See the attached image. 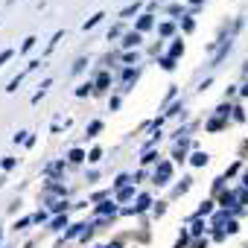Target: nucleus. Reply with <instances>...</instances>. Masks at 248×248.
Segmentation results:
<instances>
[{
	"instance_id": "7c9ffc66",
	"label": "nucleus",
	"mask_w": 248,
	"mask_h": 248,
	"mask_svg": "<svg viewBox=\"0 0 248 248\" xmlns=\"http://www.w3.org/2000/svg\"><path fill=\"white\" fill-rule=\"evenodd\" d=\"M32 222H47V213H44V210H38V213L32 216Z\"/></svg>"
},
{
	"instance_id": "ddd939ff",
	"label": "nucleus",
	"mask_w": 248,
	"mask_h": 248,
	"mask_svg": "<svg viewBox=\"0 0 248 248\" xmlns=\"http://www.w3.org/2000/svg\"><path fill=\"white\" fill-rule=\"evenodd\" d=\"M228 222H231V216H228V213H225V210H222V213H216V216H213V225H219V228H222V225H228Z\"/></svg>"
},
{
	"instance_id": "58836bf2",
	"label": "nucleus",
	"mask_w": 248,
	"mask_h": 248,
	"mask_svg": "<svg viewBox=\"0 0 248 248\" xmlns=\"http://www.w3.org/2000/svg\"><path fill=\"white\" fill-rule=\"evenodd\" d=\"M9 3H12V0H9Z\"/></svg>"
},
{
	"instance_id": "b1692460",
	"label": "nucleus",
	"mask_w": 248,
	"mask_h": 248,
	"mask_svg": "<svg viewBox=\"0 0 248 248\" xmlns=\"http://www.w3.org/2000/svg\"><path fill=\"white\" fill-rule=\"evenodd\" d=\"M99 158H102V149H91V155H88V161H91V164H96Z\"/></svg>"
},
{
	"instance_id": "a878e982",
	"label": "nucleus",
	"mask_w": 248,
	"mask_h": 248,
	"mask_svg": "<svg viewBox=\"0 0 248 248\" xmlns=\"http://www.w3.org/2000/svg\"><path fill=\"white\" fill-rule=\"evenodd\" d=\"M213 210V202H202V207H199V216H204V213H210Z\"/></svg>"
},
{
	"instance_id": "c9c22d12",
	"label": "nucleus",
	"mask_w": 248,
	"mask_h": 248,
	"mask_svg": "<svg viewBox=\"0 0 248 248\" xmlns=\"http://www.w3.org/2000/svg\"><path fill=\"white\" fill-rule=\"evenodd\" d=\"M105 248H120V242H114V245H105Z\"/></svg>"
},
{
	"instance_id": "9d476101",
	"label": "nucleus",
	"mask_w": 248,
	"mask_h": 248,
	"mask_svg": "<svg viewBox=\"0 0 248 248\" xmlns=\"http://www.w3.org/2000/svg\"><path fill=\"white\" fill-rule=\"evenodd\" d=\"M132 196H135V190H132V187H123V190L117 193V202H129Z\"/></svg>"
},
{
	"instance_id": "5701e85b",
	"label": "nucleus",
	"mask_w": 248,
	"mask_h": 248,
	"mask_svg": "<svg viewBox=\"0 0 248 248\" xmlns=\"http://www.w3.org/2000/svg\"><path fill=\"white\" fill-rule=\"evenodd\" d=\"M12 56H15V50H12V47H9V50H3V53H0V64H6Z\"/></svg>"
},
{
	"instance_id": "6e6552de",
	"label": "nucleus",
	"mask_w": 248,
	"mask_h": 248,
	"mask_svg": "<svg viewBox=\"0 0 248 248\" xmlns=\"http://www.w3.org/2000/svg\"><path fill=\"white\" fill-rule=\"evenodd\" d=\"M67 158H70V161H73V164H82V161H85V158H88V155H85V152H82V149H70V155H67Z\"/></svg>"
},
{
	"instance_id": "412c9836",
	"label": "nucleus",
	"mask_w": 248,
	"mask_h": 248,
	"mask_svg": "<svg viewBox=\"0 0 248 248\" xmlns=\"http://www.w3.org/2000/svg\"><path fill=\"white\" fill-rule=\"evenodd\" d=\"M140 161H143V164H155V161H158V152H143Z\"/></svg>"
},
{
	"instance_id": "393cba45",
	"label": "nucleus",
	"mask_w": 248,
	"mask_h": 248,
	"mask_svg": "<svg viewBox=\"0 0 248 248\" xmlns=\"http://www.w3.org/2000/svg\"><path fill=\"white\" fill-rule=\"evenodd\" d=\"M187 190H190V178H184V181L175 187V193H178V196H181V193H187Z\"/></svg>"
},
{
	"instance_id": "f8f14e48",
	"label": "nucleus",
	"mask_w": 248,
	"mask_h": 248,
	"mask_svg": "<svg viewBox=\"0 0 248 248\" xmlns=\"http://www.w3.org/2000/svg\"><path fill=\"white\" fill-rule=\"evenodd\" d=\"M108 82H111V76H108V73H99V76H96V91L108 88Z\"/></svg>"
},
{
	"instance_id": "f3484780",
	"label": "nucleus",
	"mask_w": 248,
	"mask_h": 248,
	"mask_svg": "<svg viewBox=\"0 0 248 248\" xmlns=\"http://www.w3.org/2000/svg\"><path fill=\"white\" fill-rule=\"evenodd\" d=\"M202 231H207V225H204L202 219H196V225H193V231H190V233H193V236H199Z\"/></svg>"
},
{
	"instance_id": "6ab92c4d",
	"label": "nucleus",
	"mask_w": 248,
	"mask_h": 248,
	"mask_svg": "<svg viewBox=\"0 0 248 248\" xmlns=\"http://www.w3.org/2000/svg\"><path fill=\"white\" fill-rule=\"evenodd\" d=\"M138 9H140V3H135V6H126V9H123V12H120V15H123V18H132V15H135Z\"/></svg>"
},
{
	"instance_id": "4468645a",
	"label": "nucleus",
	"mask_w": 248,
	"mask_h": 248,
	"mask_svg": "<svg viewBox=\"0 0 248 248\" xmlns=\"http://www.w3.org/2000/svg\"><path fill=\"white\" fill-rule=\"evenodd\" d=\"M181 53H184V44H181V41H175V44L170 47V56H172V59H178Z\"/></svg>"
},
{
	"instance_id": "a211bd4d",
	"label": "nucleus",
	"mask_w": 248,
	"mask_h": 248,
	"mask_svg": "<svg viewBox=\"0 0 248 248\" xmlns=\"http://www.w3.org/2000/svg\"><path fill=\"white\" fill-rule=\"evenodd\" d=\"M219 129H222V120H219V117H213V120L207 123V132H219Z\"/></svg>"
},
{
	"instance_id": "c85d7f7f",
	"label": "nucleus",
	"mask_w": 248,
	"mask_h": 248,
	"mask_svg": "<svg viewBox=\"0 0 248 248\" xmlns=\"http://www.w3.org/2000/svg\"><path fill=\"white\" fill-rule=\"evenodd\" d=\"M15 164H18V161H15V158H3V161H0V167H3V170H12V167H15Z\"/></svg>"
},
{
	"instance_id": "f03ea898",
	"label": "nucleus",
	"mask_w": 248,
	"mask_h": 248,
	"mask_svg": "<svg viewBox=\"0 0 248 248\" xmlns=\"http://www.w3.org/2000/svg\"><path fill=\"white\" fill-rule=\"evenodd\" d=\"M114 213H117V204H114V202H108V199H105V202L96 207V216H99V219H105V216H114Z\"/></svg>"
},
{
	"instance_id": "4c0bfd02",
	"label": "nucleus",
	"mask_w": 248,
	"mask_h": 248,
	"mask_svg": "<svg viewBox=\"0 0 248 248\" xmlns=\"http://www.w3.org/2000/svg\"><path fill=\"white\" fill-rule=\"evenodd\" d=\"M193 3H196V6H199V3H202V0H193Z\"/></svg>"
},
{
	"instance_id": "f257e3e1",
	"label": "nucleus",
	"mask_w": 248,
	"mask_h": 248,
	"mask_svg": "<svg viewBox=\"0 0 248 248\" xmlns=\"http://www.w3.org/2000/svg\"><path fill=\"white\" fill-rule=\"evenodd\" d=\"M170 178H172V164L170 161H161L155 167V184H170Z\"/></svg>"
},
{
	"instance_id": "dca6fc26",
	"label": "nucleus",
	"mask_w": 248,
	"mask_h": 248,
	"mask_svg": "<svg viewBox=\"0 0 248 248\" xmlns=\"http://www.w3.org/2000/svg\"><path fill=\"white\" fill-rule=\"evenodd\" d=\"M161 67H164V70H172V67H175V59H172V56H164V59H161Z\"/></svg>"
},
{
	"instance_id": "bb28decb",
	"label": "nucleus",
	"mask_w": 248,
	"mask_h": 248,
	"mask_svg": "<svg viewBox=\"0 0 248 248\" xmlns=\"http://www.w3.org/2000/svg\"><path fill=\"white\" fill-rule=\"evenodd\" d=\"M64 225H67V216H56V219H53V228H56V231L64 228Z\"/></svg>"
},
{
	"instance_id": "2eb2a0df",
	"label": "nucleus",
	"mask_w": 248,
	"mask_h": 248,
	"mask_svg": "<svg viewBox=\"0 0 248 248\" xmlns=\"http://www.w3.org/2000/svg\"><path fill=\"white\" fill-rule=\"evenodd\" d=\"M91 88H96V85H91V82L79 85V88H76V96H88V93H91Z\"/></svg>"
},
{
	"instance_id": "20e7f679",
	"label": "nucleus",
	"mask_w": 248,
	"mask_h": 248,
	"mask_svg": "<svg viewBox=\"0 0 248 248\" xmlns=\"http://www.w3.org/2000/svg\"><path fill=\"white\" fill-rule=\"evenodd\" d=\"M152 24H155V21H152V15H149V12H146V15H140V18H138V32H146Z\"/></svg>"
},
{
	"instance_id": "2f4dec72",
	"label": "nucleus",
	"mask_w": 248,
	"mask_h": 248,
	"mask_svg": "<svg viewBox=\"0 0 248 248\" xmlns=\"http://www.w3.org/2000/svg\"><path fill=\"white\" fill-rule=\"evenodd\" d=\"M85 64H88V62H85V59H79V62H76V64H73V73H79V70H82V67H85Z\"/></svg>"
},
{
	"instance_id": "7ed1b4c3",
	"label": "nucleus",
	"mask_w": 248,
	"mask_h": 248,
	"mask_svg": "<svg viewBox=\"0 0 248 248\" xmlns=\"http://www.w3.org/2000/svg\"><path fill=\"white\" fill-rule=\"evenodd\" d=\"M138 44H140V32H138V30L123 35V47H138Z\"/></svg>"
},
{
	"instance_id": "f704fd0d",
	"label": "nucleus",
	"mask_w": 248,
	"mask_h": 248,
	"mask_svg": "<svg viewBox=\"0 0 248 248\" xmlns=\"http://www.w3.org/2000/svg\"><path fill=\"white\" fill-rule=\"evenodd\" d=\"M242 184H245V190H248V172H245V178H242Z\"/></svg>"
},
{
	"instance_id": "aec40b11",
	"label": "nucleus",
	"mask_w": 248,
	"mask_h": 248,
	"mask_svg": "<svg viewBox=\"0 0 248 248\" xmlns=\"http://www.w3.org/2000/svg\"><path fill=\"white\" fill-rule=\"evenodd\" d=\"M21 79H24V73H18V76H15V79L9 82V88H6V91H9V93H12V91H18V85H21Z\"/></svg>"
},
{
	"instance_id": "423d86ee",
	"label": "nucleus",
	"mask_w": 248,
	"mask_h": 248,
	"mask_svg": "<svg viewBox=\"0 0 248 248\" xmlns=\"http://www.w3.org/2000/svg\"><path fill=\"white\" fill-rule=\"evenodd\" d=\"M99 132H102V123H99V120H93V123H91V126L85 129V135H88V138H96Z\"/></svg>"
},
{
	"instance_id": "e433bc0d",
	"label": "nucleus",
	"mask_w": 248,
	"mask_h": 248,
	"mask_svg": "<svg viewBox=\"0 0 248 248\" xmlns=\"http://www.w3.org/2000/svg\"><path fill=\"white\" fill-rule=\"evenodd\" d=\"M0 242H3V231H0Z\"/></svg>"
},
{
	"instance_id": "1a4fd4ad",
	"label": "nucleus",
	"mask_w": 248,
	"mask_h": 248,
	"mask_svg": "<svg viewBox=\"0 0 248 248\" xmlns=\"http://www.w3.org/2000/svg\"><path fill=\"white\" fill-rule=\"evenodd\" d=\"M190 161H193L196 167H204V164H207V152H193V158H190Z\"/></svg>"
},
{
	"instance_id": "9b49d317",
	"label": "nucleus",
	"mask_w": 248,
	"mask_h": 248,
	"mask_svg": "<svg viewBox=\"0 0 248 248\" xmlns=\"http://www.w3.org/2000/svg\"><path fill=\"white\" fill-rule=\"evenodd\" d=\"M35 41H38L35 35H30V38H24V44H21V53H30V50L35 47Z\"/></svg>"
},
{
	"instance_id": "72a5a7b5",
	"label": "nucleus",
	"mask_w": 248,
	"mask_h": 248,
	"mask_svg": "<svg viewBox=\"0 0 248 248\" xmlns=\"http://www.w3.org/2000/svg\"><path fill=\"white\" fill-rule=\"evenodd\" d=\"M239 93H242V96H248V85H245V88H242V91H239Z\"/></svg>"
},
{
	"instance_id": "0eeeda50",
	"label": "nucleus",
	"mask_w": 248,
	"mask_h": 248,
	"mask_svg": "<svg viewBox=\"0 0 248 248\" xmlns=\"http://www.w3.org/2000/svg\"><path fill=\"white\" fill-rule=\"evenodd\" d=\"M149 204H152V199H149V196H140V199H138V204H135L132 210H135V213H140V210H146Z\"/></svg>"
},
{
	"instance_id": "cd10ccee",
	"label": "nucleus",
	"mask_w": 248,
	"mask_h": 248,
	"mask_svg": "<svg viewBox=\"0 0 248 248\" xmlns=\"http://www.w3.org/2000/svg\"><path fill=\"white\" fill-rule=\"evenodd\" d=\"M126 184H129V175H120V178L114 181V187H117V190H123V187H126Z\"/></svg>"
},
{
	"instance_id": "473e14b6",
	"label": "nucleus",
	"mask_w": 248,
	"mask_h": 248,
	"mask_svg": "<svg viewBox=\"0 0 248 248\" xmlns=\"http://www.w3.org/2000/svg\"><path fill=\"white\" fill-rule=\"evenodd\" d=\"M193 248H207V239H196V242H193Z\"/></svg>"
},
{
	"instance_id": "4be33fe9",
	"label": "nucleus",
	"mask_w": 248,
	"mask_h": 248,
	"mask_svg": "<svg viewBox=\"0 0 248 248\" xmlns=\"http://www.w3.org/2000/svg\"><path fill=\"white\" fill-rule=\"evenodd\" d=\"M50 210H53V213H64V210H67V204H64V202H53V204H50Z\"/></svg>"
},
{
	"instance_id": "c756f323",
	"label": "nucleus",
	"mask_w": 248,
	"mask_h": 248,
	"mask_svg": "<svg viewBox=\"0 0 248 248\" xmlns=\"http://www.w3.org/2000/svg\"><path fill=\"white\" fill-rule=\"evenodd\" d=\"M161 35H172V24H161Z\"/></svg>"
},
{
	"instance_id": "39448f33",
	"label": "nucleus",
	"mask_w": 248,
	"mask_h": 248,
	"mask_svg": "<svg viewBox=\"0 0 248 248\" xmlns=\"http://www.w3.org/2000/svg\"><path fill=\"white\" fill-rule=\"evenodd\" d=\"M102 18H105V15H102V12H96V15H93V18H88V21H85V24H82V30H85V32H88V30H93V27H96V24H99V21H102Z\"/></svg>"
}]
</instances>
